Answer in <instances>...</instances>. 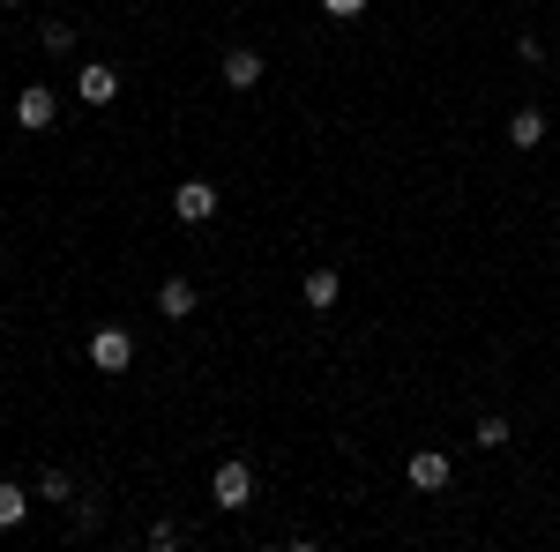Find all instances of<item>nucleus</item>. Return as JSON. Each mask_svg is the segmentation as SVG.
<instances>
[{
  "label": "nucleus",
  "mask_w": 560,
  "mask_h": 552,
  "mask_svg": "<svg viewBox=\"0 0 560 552\" xmlns=\"http://www.w3.org/2000/svg\"><path fill=\"white\" fill-rule=\"evenodd\" d=\"M23 515H31V493L23 485H0V530H15Z\"/></svg>",
  "instance_id": "9b49d317"
},
{
  "label": "nucleus",
  "mask_w": 560,
  "mask_h": 552,
  "mask_svg": "<svg viewBox=\"0 0 560 552\" xmlns=\"http://www.w3.org/2000/svg\"><path fill=\"white\" fill-rule=\"evenodd\" d=\"M538 142H546V113H538V105L509 113V150H538Z\"/></svg>",
  "instance_id": "9d476101"
},
{
  "label": "nucleus",
  "mask_w": 560,
  "mask_h": 552,
  "mask_svg": "<svg viewBox=\"0 0 560 552\" xmlns=\"http://www.w3.org/2000/svg\"><path fill=\"white\" fill-rule=\"evenodd\" d=\"M8 8H23V0H8Z\"/></svg>",
  "instance_id": "dca6fc26"
},
{
  "label": "nucleus",
  "mask_w": 560,
  "mask_h": 552,
  "mask_svg": "<svg viewBox=\"0 0 560 552\" xmlns=\"http://www.w3.org/2000/svg\"><path fill=\"white\" fill-rule=\"evenodd\" d=\"M173 216H179V224H210V216H217V187H210V179H179V187H173Z\"/></svg>",
  "instance_id": "20e7f679"
},
{
  "label": "nucleus",
  "mask_w": 560,
  "mask_h": 552,
  "mask_svg": "<svg viewBox=\"0 0 560 552\" xmlns=\"http://www.w3.org/2000/svg\"><path fill=\"white\" fill-rule=\"evenodd\" d=\"M509 441H516V433H509V419H478V448H493V456H501Z\"/></svg>",
  "instance_id": "ddd939ff"
},
{
  "label": "nucleus",
  "mask_w": 560,
  "mask_h": 552,
  "mask_svg": "<svg viewBox=\"0 0 560 552\" xmlns=\"http://www.w3.org/2000/svg\"><path fill=\"white\" fill-rule=\"evenodd\" d=\"M52 120H60V97H52L45 83H23V90H15V128H23V134H45Z\"/></svg>",
  "instance_id": "f03ea898"
},
{
  "label": "nucleus",
  "mask_w": 560,
  "mask_h": 552,
  "mask_svg": "<svg viewBox=\"0 0 560 552\" xmlns=\"http://www.w3.org/2000/svg\"><path fill=\"white\" fill-rule=\"evenodd\" d=\"M75 90H83V105H113V97H120V68H105V60H83Z\"/></svg>",
  "instance_id": "423d86ee"
},
{
  "label": "nucleus",
  "mask_w": 560,
  "mask_h": 552,
  "mask_svg": "<svg viewBox=\"0 0 560 552\" xmlns=\"http://www.w3.org/2000/svg\"><path fill=\"white\" fill-rule=\"evenodd\" d=\"M45 52H75V23H45Z\"/></svg>",
  "instance_id": "4468645a"
},
{
  "label": "nucleus",
  "mask_w": 560,
  "mask_h": 552,
  "mask_svg": "<svg viewBox=\"0 0 560 552\" xmlns=\"http://www.w3.org/2000/svg\"><path fill=\"white\" fill-rule=\"evenodd\" d=\"M90 366H97V374H128L135 366V337L128 329H97V337H90Z\"/></svg>",
  "instance_id": "7ed1b4c3"
},
{
  "label": "nucleus",
  "mask_w": 560,
  "mask_h": 552,
  "mask_svg": "<svg viewBox=\"0 0 560 552\" xmlns=\"http://www.w3.org/2000/svg\"><path fill=\"white\" fill-rule=\"evenodd\" d=\"M195 306H202V292H195L187 277H165V284H158V314H165V321H187Z\"/></svg>",
  "instance_id": "0eeeda50"
},
{
  "label": "nucleus",
  "mask_w": 560,
  "mask_h": 552,
  "mask_svg": "<svg viewBox=\"0 0 560 552\" xmlns=\"http://www.w3.org/2000/svg\"><path fill=\"white\" fill-rule=\"evenodd\" d=\"M404 478H411V485H419V493H441V485H448V478H456V463H448V456H441V448H419V456H411V463H404Z\"/></svg>",
  "instance_id": "39448f33"
},
{
  "label": "nucleus",
  "mask_w": 560,
  "mask_h": 552,
  "mask_svg": "<svg viewBox=\"0 0 560 552\" xmlns=\"http://www.w3.org/2000/svg\"><path fill=\"white\" fill-rule=\"evenodd\" d=\"M261 83V52L255 45H232L224 52V90H255Z\"/></svg>",
  "instance_id": "1a4fd4ad"
},
{
  "label": "nucleus",
  "mask_w": 560,
  "mask_h": 552,
  "mask_svg": "<svg viewBox=\"0 0 560 552\" xmlns=\"http://www.w3.org/2000/svg\"><path fill=\"white\" fill-rule=\"evenodd\" d=\"M38 501H75V478L68 470H38Z\"/></svg>",
  "instance_id": "f8f14e48"
},
{
  "label": "nucleus",
  "mask_w": 560,
  "mask_h": 552,
  "mask_svg": "<svg viewBox=\"0 0 560 552\" xmlns=\"http://www.w3.org/2000/svg\"><path fill=\"white\" fill-rule=\"evenodd\" d=\"M210 501H217L224 515H240L247 501H255V470L240 463V456H232V463H217V478H210Z\"/></svg>",
  "instance_id": "f257e3e1"
},
{
  "label": "nucleus",
  "mask_w": 560,
  "mask_h": 552,
  "mask_svg": "<svg viewBox=\"0 0 560 552\" xmlns=\"http://www.w3.org/2000/svg\"><path fill=\"white\" fill-rule=\"evenodd\" d=\"M306 306H314V314H329V306H337V298H345V277H337V269H329V261H322V269H306Z\"/></svg>",
  "instance_id": "6e6552de"
},
{
  "label": "nucleus",
  "mask_w": 560,
  "mask_h": 552,
  "mask_svg": "<svg viewBox=\"0 0 560 552\" xmlns=\"http://www.w3.org/2000/svg\"><path fill=\"white\" fill-rule=\"evenodd\" d=\"M322 15H337V23H351V15H366V0H322Z\"/></svg>",
  "instance_id": "2eb2a0df"
}]
</instances>
